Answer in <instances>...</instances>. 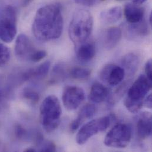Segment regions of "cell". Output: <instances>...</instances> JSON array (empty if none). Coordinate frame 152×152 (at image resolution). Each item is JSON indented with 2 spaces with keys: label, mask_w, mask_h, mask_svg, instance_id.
Listing matches in <instances>:
<instances>
[{
  "label": "cell",
  "mask_w": 152,
  "mask_h": 152,
  "mask_svg": "<svg viewBox=\"0 0 152 152\" xmlns=\"http://www.w3.org/2000/svg\"><path fill=\"white\" fill-rule=\"evenodd\" d=\"M24 152H36V150L35 149H33V148H27V149H26L24 151Z\"/></svg>",
  "instance_id": "cell-33"
},
{
  "label": "cell",
  "mask_w": 152,
  "mask_h": 152,
  "mask_svg": "<svg viewBox=\"0 0 152 152\" xmlns=\"http://www.w3.org/2000/svg\"><path fill=\"white\" fill-rule=\"evenodd\" d=\"M102 0H75V2L78 4L87 7H92L98 4Z\"/></svg>",
  "instance_id": "cell-27"
},
{
  "label": "cell",
  "mask_w": 152,
  "mask_h": 152,
  "mask_svg": "<svg viewBox=\"0 0 152 152\" xmlns=\"http://www.w3.org/2000/svg\"><path fill=\"white\" fill-rule=\"evenodd\" d=\"M132 139V129L129 126L118 123L107 134L104 143L110 148L123 149L126 148Z\"/></svg>",
  "instance_id": "cell-6"
},
{
  "label": "cell",
  "mask_w": 152,
  "mask_h": 152,
  "mask_svg": "<svg viewBox=\"0 0 152 152\" xmlns=\"http://www.w3.org/2000/svg\"><path fill=\"white\" fill-rule=\"evenodd\" d=\"M62 108L59 99L53 95L46 97L40 107V122L43 129L51 133L57 129L61 121Z\"/></svg>",
  "instance_id": "cell-3"
},
{
  "label": "cell",
  "mask_w": 152,
  "mask_h": 152,
  "mask_svg": "<svg viewBox=\"0 0 152 152\" xmlns=\"http://www.w3.org/2000/svg\"><path fill=\"white\" fill-rule=\"evenodd\" d=\"M139 63V56L134 53H129L123 57L121 67L124 69L126 74L127 73L129 76H133L137 71Z\"/></svg>",
  "instance_id": "cell-17"
},
{
  "label": "cell",
  "mask_w": 152,
  "mask_h": 152,
  "mask_svg": "<svg viewBox=\"0 0 152 152\" xmlns=\"http://www.w3.org/2000/svg\"><path fill=\"white\" fill-rule=\"evenodd\" d=\"M152 114L148 111L143 112L139 117L137 122V133L138 137L145 140L152 134Z\"/></svg>",
  "instance_id": "cell-11"
},
{
  "label": "cell",
  "mask_w": 152,
  "mask_h": 152,
  "mask_svg": "<svg viewBox=\"0 0 152 152\" xmlns=\"http://www.w3.org/2000/svg\"><path fill=\"white\" fill-rule=\"evenodd\" d=\"M122 37V31L117 27H112L107 29L104 37L105 48L110 50L117 46Z\"/></svg>",
  "instance_id": "cell-14"
},
{
  "label": "cell",
  "mask_w": 152,
  "mask_h": 152,
  "mask_svg": "<svg viewBox=\"0 0 152 152\" xmlns=\"http://www.w3.org/2000/svg\"><path fill=\"white\" fill-rule=\"evenodd\" d=\"M17 34V14L15 8L8 5L0 14V39L5 43H10Z\"/></svg>",
  "instance_id": "cell-5"
},
{
  "label": "cell",
  "mask_w": 152,
  "mask_h": 152,
  "mask_svg": "<svg viewBox=\"0 0 152 152\" xmlns=\"http://www.w3.org/2000/svg\"><path fill=\"white\" fill-rule=\"evenodd\" d=\"M10 59V50L4 44L0 43V68L7 65Z\"/></svg>",
  "instance_id": "cell-22"
},
{
  "label": "cell",
  "mask_w": 152,
  "mask_h": 152,
  "mask_svg": "<svg viewBox=\"0 0 152 152\" xmlns=\"http://www.w3.org/2000/svg\"><path fill=\"white\" fill-rule=\"evenodd\" d=\"M149 24L150 25H152V13H151L150 14V16H149Z\"/></svg>",
  "instance_id": "cell-34"
},
{
  "label": "cell",
  "mask_w": 152,
  "mask_h": 152,
  "mask_svg": "<svg viewBox=\"0 0 152 152\" xmlns=\"http://www.w3.org/2000/svg\"><path fill=\"white\" fill-rule=\"evenodd\" d=\"M147 0H132L133 3L136 4V5H141L142 4H143L144 2H145Z\"/></svg>",
  "instance_id": "cell-31"
},
{
  "label": "cell",
  "mask_w": 152,
  "mask_h": 152,
  "mask_svg": "<svg viewBox=\"0 0 152 152\" xmlns=\"http://www.w3.org/2000/svg\"><path fill=\"white\" fill-rule=\"evenodd\" d=\"M110 122V117L105 116L92 120L84 124L76 134V143L80 145L85 144L94 136L105 132L109 127Z\"/></svg>",
  "instance_id": "cell-7"
},
{
  "label": "cell",
  "mask_w": 152,
  "mask_h": 152,
  "mask_svg": "<svg viewBox=\"0 0 152 152\" xmlns=\"http://www.w3.org/2000/svg\"><path fill=\"white\" fill-rule=\"evenodd\" d=\"M33 0H23L22 1V5L23 7L28 6Z\"/></svg>",
  "instance_id": "cell-32"
},
{
  "label": "cell",
  "mask_w": 152,
  "mask_h": 152,
  "mask_svg": "<svg viewBox=\"0 0 152 152\" xmlns=\"http://www.w3.org/2000/svg\"><path fill=\"white\" fill-rule=\"evenodd\" d=\"M93 26V17L89 11L79 9L75 11L69 24V36L76 46L87 41Z\"/></svg>",
  "instance_id": "cell-2"
},
{
  "label": "cell",
  "mask_w": 152,
  "mask_h": 152,
  "mask_svg": "<svg viewBox=\"0 0 152 152\" xmlns=\"http://www.w3.org/2000/svg\"><path fill=\"white\" fill-rule=\"evenodd\" d=\"M91 71L89 69L75 66L69 71V75L77 80H86L91 76Z\"/></svg>",
  "instance_id": "cell-21"
},
{
  "label": "cell",
  "mask_w": 152,
  "mask_h": 152,
  "mask_svg": "<svg viewBox=\"0 0 152 152\" xmlns=\"http://www.w3.org/2000/svg\"><path fill=\"white\" fill-rule=\"evenodd\" d=\"M128 33L131 37H138L146 36L149 33V27L143 20L136 24H130Z\"/></svg>",
  "instance_id": "cell-20"
},
{
  "label": "cell",
  "mask_w": 152,
  "mask_h": 152,
  "mask_svg": "<svg viewBox=\"0 0 152 152\" xmlns=\"http://www.w3.org/2000/svg\"><path fill=\"white\" fill-rule=\"evenodd\" d=\"M26 130L20 125H17L15 127V134L18 138H23L26 136Z\"/></svg>",
  "instance_id": "cell-29"
},
{
  "label": "cell",
  "mask_w": 152,
  "mask_h": 152,
  "mask_svg": "<svg viewBox=\"0 0 152 152\" xmlns=\"http://www.w3.org/2000/svg\"><path fill=\"white\" fill-rule=\"evenodd\" d=\"M47 55V53L45 50H37V51L33 55L31 62H37L42 59H43Z\"/></svg>",
  "instance_id": "cell-26"
},
{
  "label": "cell",
  "mask_w": 152,
  "mask_h": 152,
  "mask_svg": "<svg viewBox=\"0 0 152 152\" xmlns=\"http://www.w3.org/2000/svg\"><path fill=\"white\" fill-rule=\"evenodd\" d=\"M146 76L148 77L149 79L152 80V59L148 61L145 64V67Z\"/></svg>",
  "instance_id": "cell-28"
},
{
  "label": "cell",
  "mask_w": 152,
  "mask_h": 152,
  "mask_svg": "<svg viewBox=\"0 0 152 152\" xmlns=\"http://www.w3.org/2000/svg\"><path fill=\"white\" fill-rule=\"evenodd\" d=\"M124 14L129 24H136L143 20L145 10L139 5L129 3L124 7Z\"/></svg>",
  "instance_id": "cell-12"
},
{
  "label": "cell",
  "mask_w": 152,
  "mask_h": 152,
  "mask_svg": "<svg viewBox=\"0 0 152 152\" xmlns=\"http://www.w3.org/2000/svg\"><path fill=\"white\" fill-rule=\"evenodd\" d=\"M148 107V108L151 109L152 107V94H149L147 97L145 98L144 102H143V105Z\"/></svg>",
  "instance_id": "cell-30"
},
{
  "label": "cell",
  "mask_w": 152,
  "mask_h": 152,
  "mask_svg": "<svg viewBox=\"0 0 152 152\" xmlns=\"http://www.w3.org/2000/svg\"><path fill=\"white\" fill-rule=\"evenodd\" d=\"M85 97V94L82 88L74 85L67 86L62 94L63 104L67 110L74 111L83 102Z\"/></svg>",
  "instance_id": "cell-8"
},
{
  "label": "cell",
  "mask_w": 152,
  "mask_h": 152,
  "mask_svg": "<svg viewBox=\"0 0 152 152\" xmlns=\"http://www.w3.org/2000/svg\"><path fill=\"white\" fill-rule=\"evenodd\" d=\"M123 14V10L120 6H115L105 10L100 14V19L104 24H112L120 20Z\"/></svg>",
  "instance_id": "cell-18"
},
{
  "label": "cell",
  "mask_w": 152,
  "mask_h": 152,
  "mask_svg": "<svg viewBox=\"0 0 152 152\" xmlns=\"http://www.w3.org/2000/svg\"><path fill=\"white\" fill-rule=\"evenodd\" d=\"M40 142H39V144L40 146V148L39 149V151L40 152H55L56 146L52 142L50 141H44L42 139L39 140Z\"/></svg>",
  "instance_id": "cell-25"
},
{
  "label": "cell",
  "mask_w": 152,
  "mask_h": 152,
  "mask_svg": "<svg viewBox=\"0 0 152 152\" xmlns=\"http://www.w3.org/2000/svg\"><path fill=\"white\" fill-rule=\"evenodd\" d=\"M14 51L15 56L20 60L31 62V59L37 50L29 37L24 34H21L15 40Z\"/></svg>",
  "instance_id": "cell-9"
},
{
  "label": "cell",
  "mask_w": 152,
  "mask_h": 152,
  "mask_svg": "<svg viewBox=\"0 0 152 152\" xmlns=\"http://www.w3.org/2000/svg\"><path fill=\"white\" fill-rule=\"evenodd\" d=\"M127 85L126 83H123L121 86L115 91L113 95H111L110 98V101L108 100V102L111 105H113L118 99H120L125 92L126 89L127 88Z\"/></svg>",
  "instance_id": "cell-24"
},
{
  "label": "cell",
  "mask_w": 152,
  "mask_h": 152,
  "mask_svg": "<svg viewBox=\"0 0 152 152\" xmlns=\"http://www.w3.org/2000/svg\"><path fill=\"white\" fill-rule=\"evenodd\" d=\"M63 27L61 5L59 3H52L37 10L34 18L32 31L38 40L49 42L59 39Z\"/></svg>",
  "instance_id": "cell-1"
},
{
  "label": "cell",
  "mask_w": 152,
  "mask_h": 152,
  "mask_svg": "<svg viewBox=\"0 0 152 152\" xmlns=\"http://www.w3.org/2000/svg\"><path fill=\"white\" fill-rule=\"evenodd\" d=\"M50 68V62L49 61L45 62L39 66L31 69L26 72L23 77L25 80L31 79H42L46 76Z\"/></svg>",
  "instance_id": "cell-19"
},
{
  "label": "cell",
  "mask_w": 152,
  "mask_h": 152,
  "mask_svg": "<svg viewBox=\"0 0 152 152\" xmlns=\"http://www.w3.org/2000/svg\"><path fill=\"white\" fill-rule=\"evenodd\" d=\"M96 53V48L92 42H84L77 46L76 49L77 59L82 62H90Z\"/></svg>",
  "instance_id": "cell-15"
},
{
  "label": "cell",
  "mask_w": 152,
  "mask_h": 152,
  "mask_svg": "<svg viewBox=\"0 0 152 152\" xmlns=\"http://www.w3.org/2000/svg\"><path fill=\"white\" fill-rule=\"evenodd\" d=\"M23 97L33 103H36L40 99V95L36 91L31 89H25L23 92Z\"/></svg>",
  "instance_id": "cell-23"
},
{
  "label": "cell",
  "mask_w": 152,
  "mask_h": 152,
  "mask_svg": "<svg viewBox=\"0 0 152 152\" xmlns=\"http://www.w3.org/2000/svg\"><path fill=\"white\" fill-rule=\"evenodd\" d=\"M152 88V80L141 75L129 87L124 99V105L130 113H137L143 105L144 100Z\"/></svg>",
  "instance_id": "cell-4"
},
{
  "label": "cell",
  "mask_w": 152,
  "mask_h": 152,
  "mask_svg": "<svg viewBox=\"0 0 152 152\" xmlns=\"http://www.w3.org/2000/svg\"><path fill=\"white\" fill-rule=\"evenodd\" d=\"M126 72L121 66L115 64H107L101 70L100 79L108 85L117 86L120 85L124 79Z\"/></svg>",
  "instance_id": "cell-10"
},
{
  "label": "cell",
  "mask_w": 152,
  "mask_h": 152,
  "mask_svg": "<svg viewBox=\"0 0 152 152\" xmlns=\"http://www.w3.org/2000/svg\"><path fill=\"white\" fill-rule=\"evenodd\" d=\"M108 89L99 82H95L91 86L89 98L94 103L99 104L108 98Z\"/></svg>",
  "instance_id": "cell-16"
},
{
  "label": "cell",
  "mask_w": 152,
  "mask_h": 152,
  "mask_svg": "<svg viewBox=\"0 0 152 152\" xmlns=\"http://www.w3.org/2000/svg\"><path fill=\"white\" fill-rule=\"evenodd\" d=\"M96 111V109L94 105L90 104L85 105L79 111L77 117L72 122L71 124V131L75 132L77 130L85 121L92 118L95 115Z\"/></svg>",
  "instance_id": "cell-13"
}]
</instances>
